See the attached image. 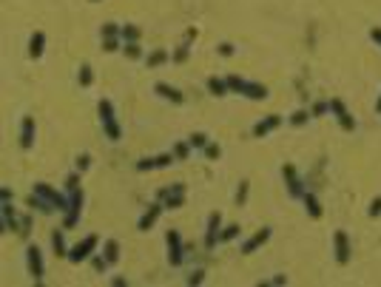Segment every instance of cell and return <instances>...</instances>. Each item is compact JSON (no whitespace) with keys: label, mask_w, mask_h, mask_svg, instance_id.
I'll return each mask as SVG.
<instances>
[{"label":"cell","mask_w":381,"mask_h":287,"mask_svg":"<svg viewBox=\"0 0 381 287\" xmlns=\"http://www.w3.org/2000/svg\"><path fill=\"white\" fill-rule=\"evenodd\" d=\"M97 114H100V123H103V131L105 137L111 139V142H120L123 139V128H120V123H117L114 117V105H111V100H100L97 103Z\"/></svg>","instance_id":"6da1fadb"},{"label":"cell","mask_w":381,"mask_h":287,"mask_svg":"<svg viewBox=\"0 0 381 287\" xmlns=\"http://www.w3.org/2000/svg\"><path fill=\"white\" fill-rule=\"evenodd\" d=\"M83 205H85L83 188H71L69 191V210L63 213V228L66 230L77 228V222H80V216H83Z\"/></svg>","instance_id":"7a4b0ae2"},{"label":"cell","mask_w":381,"mask_h":287,"mask_svg":"<svg viewBox=\"0 0 381 287\" xmlns=\"http://www.w3.org/2000/svg\"><path fill=\"white\" fill-rule=\"evenodd\" d=\"M26 270L32 276L35 285H43V273H46V264H43V253H40V245L29 242L26 245Z\"/></svg>","instance_id":"3957f363"},{"label":"cell","mask_w":381,"mask_h":287,"mask_svg":"<svg viewBox=\"0 0 381 287\" xmlns=\"http://www.w3.org/2000/svg\"><path fill=\"white\" fill-rule=\"evenodd\" d=\"M225 80H228V88H233V91L245 94V97H251V100H265V97H267V88L262 85V82L242 80L239 74H231V77H225Z\"/></svg>","instance_id":"277c9868"},{"label":"cell","mask_w":381,"mask_h":287,"mask_svg":"<svg viewBox=\"0 0 381 287\" xmlns=\"http://www.w3.org/2000/svg\"><path fill=\"white\" fill-rule=\"evenodd\" d=\"M97 242H100V239H97V233H88L85 239H80L74 247H71L66 259H69L71 264H80V262H85V259H91L94 250H97Z\"/></svg>","instance_id":"5b68a950"},{"label":"cell","mask_w":381,"mask_h":287,"mask_svg":"<svg viewBox=\"0 0 381 287\" xmlns=\"http://www.w3.org/2000/svg\"><path fill=\"white\" fill-rule=\"evenodd\" d=\"M165 245H168V264L171 267H179L185 262V245H182V236H179V230L171 228L165 233Z\"/></svg>","instance_id":"8992f818"},{"label":"cell","mask_w":381,"mask_h":287,"mask_svg":"<svg viewBox=\"0 0 381 287\" xmlns=\"http://www.w3.org/2000/svg\"><path fill=\"white\" fill-rule=\"evenodd\" d=\"M35 194H37V196H43L46 202H51V205L57 207V210H63V213L69 210V196H66V194H60V191H54L51 185L37 182V185H35Z\"/></svg>","instance_id":"52a82bcc"},{"label":"cell","mask_w":381,"mask_h":287,"mask_svg":"<svg viewBox=\"0 0 381 287\" xmlns=\"http://www.w3.org/2000/svg\"><path fill=\"white\" fill-rule=\"evenodd\" d=\"M282 176H285V182H288L290 199H301V196H304V185H301V179L296 176V168H293L290 162H285V165H282Z\"/></svg>","instance_id":"ba28073f"},{"label":"cell","mask_w":381,"mask_h":287,"mask_svg":"<svg viewBox=\"0 0 381 287\" xmlns=\"http://www.w3.org/2000/svg\"><path fill=\"white\" fill-rule=\"evenodd\" d=\"M173 162V154H157V157H142L137 162V171L145 173V171H160V168H168Z\"/></svg>","instance_id":"9c48e42d"},{"label":"cell","mask_w":381,"mask_h":287,"mask_svg":"<svg viewBox=\"0 0 381 287\" xmlns=\"http://www.w3.org/2000/svg\"><path fill=\"white\" fill-rule=\"evenodd\" d=\"M330 111L336 114L339 125L344 128V131H356V120H353V114L347 111V105L341 103V100H330Z\"/></svg>","instance_id":"30bf717a"},{"label":"cell","mask_w":381,"mask_h":287,"mask_svg":"<svg viewBox=\"0 0 381 287\" xmlns=\"http://www.w3.org/2000/svg\"><path fill=\"white\" fill-rule=\"evenodd\" d=\"M333 250H336V262H339V264H347V262H350V239H347L344 230H336Z\"/></svg>","instance_id":"8fae6325"},{"label":"cell","mask_w":381,"mask_h":287,"mask_svg":"<svg viewBox=\"0 0 381 287\" xmlns=\"http://www.w3.org/2000/svg\"><path fill=\"white\" fill-rule=\"evenodd\" d=\"M219 225H222V216L213 210L208 216V230H205V247H208V250H213V247L219 245V230H222Z\"/></svg>","instance_id":"7c38bea8"},{"label":"cell","mask_w":381,"mask_h":287,"mask_svg":"<svg viewBox=\"0 0 381 287\" xmlns=\"http://www.w3.org/2000/svg\"><path fill=\"white\" fill-rule=\"evenodd\" d=\"M162 205L168 207V210H176V207H182V205H185V185H182V182L168 185V196L162 199Z\"/></svg>","instance_id":"4fadbf2b"},{"label":"cell","mask_w":381,"mask_h":287,"mask_svg":"<svg viewBox=\"0 0 381 287\" xmlns=\"http://www.w3.org/2000/svg\"><path fill=\"white\" fill-rule=\"evenodd\" d=\"M162 210H165V205H162V202H154V205H151L148 210H145V213L139 216L137 230H142V233H145V230H151L154 225H157V219H160V213H162Z\"/></svg>","instance_id":"5bb4252c"},{"label":"cell","mask_w":381,"mask_h":287,"mask_svg":"<svg viewBox=\"0 0 381 287\" xmlns=\"http://www.w3.org/2000/svg\"><path fill=\"white\" fill-rule=\"evenodd\" d=\"M35 145V117H23L20 120V148L32 151Z\"/></svg>","instance_id":"9a60e30c"},{"label":"cell","mask_w":381,"mask_h":287,"mask_svg":"<svg viewBox=\"0 0 381 287\" xmlns=\"http://www.w3.org/2000/svg\"><path fill=\"white\" fill-rule=\"evenodd\" d=\"M154 94H160L162 100H168V103L173 105H182L185 103V97L179 88H173V85H168V82H154Z\"/></svg>","instance_id":"2e32d148"},{"label":"cell","mask_w":381,"mask_h":287,"mask_svg":"<svg viewBox=\"0 0 381 287\" xmlns=\"http://www.w3.org/2000/svg\"><path fill=\"white\" fill-rule=\"evenodd\" d=\"M279 125H282V117H279V114H270V117L259 120V123L254 125V137H256V139H262V137H267L270 131H276Z\"/></svg>","instance_id":"e0dca14e"},{"label":"cell","mask_w":381,"mask_h":287,"mask_svg":"<svg viewBox=\"0 0 381 287\" xmlns=\"http://www.w3.org/2000/svg\"><path fill=\"white\" fill-rule=\"evenodd\" d=\"M270 233H273V230H270V228H262V230H256L254 236H251V239H248V242H245V245H242V253H245V256H248V253L259 250V247H262V245H265V242L270 239Z\"/></svg>","instance_id":"ac0fdd59"},{"label":"cell","mask_w":381,"mask_h":287,"mask_svg":"<svg viewBox=\"0 0 381 287\" xmlns=\"http://www.w3.org/2000/svg\"><path fill=\"white\" fill-rule=\"evenodd\" d=\"M43 51H46V35L43 32H32V37H29V57L40 60Z\"/></svg>","instance_id":"d6986e66"},{"label":"cell","mask_w":381,"mask_h":287,"mask_svg":"<svg viewBox=\"0 0 381 287\" xmlns=\"http://www.w3.org/2000/svg\"><path fill=\"white\" fill-rule=\"evenodd\" d=\"M26 207H32V210H40L43 216H48V213H54V210H57V207L51 205V202H46L43 196H37L35 191H32L29 196H26Z\"/></svg>","instance_id":"ffe728a7"},{"label":"cell","mask_w":381,"mask_h":287,"mask_svg":"<svg viewBox=\"0 0 381 287\" xmlns=\"http://www.w3.org/2000/svg\"><path fill=\"white\" fill-rule=\"evenodd\" d=\"M63 230L66 228H57V230H51V250H54V256H69V245H66V236H63Z\"/></svg>","instance_id":"44dd1931"},{"label":"cell","mask_w":381,"mask_h":287,"mask_svg":"<svg viewBox=\"0 0 381 287\" xmlns=\"http://www.w3.org/2000/svg\"><path fill=\"white\" fill-rule=\"evenodd\" d=\"M301 202L307 205V216H310V219H322V205H319V199H316L313 194H307V191H304Z\"/></svg>","instance_id":"7402d4cb"},{"label":"cell","mask_w":381,"mask_h":287,"mask_svg":"<svg viewBox=\"0 0 381 287\" xmlns=\"http://www.w3.org/2000/svg\"><path fill=\"white\" fill-rule=\"evenodd\" d=\"M208 91L213 94V97H225L231 88H228V80H222V77H208Z\"/></svg>","instance_id":"603a6c76"},{"label":"cell","mask_w":381,"mask_h":287,"mask_svg":"<svg viewBox=\"0 0 381 287\" xmlns=\"http://www.w3.org/2000/svg\"><path fill=\"white\" fill-rule=\"evenodd\" d=\"M103 256L108 259V264H117V259H120V242L117 239H108L103 245Z\"/></svg>","instance_id":"cb8c5ba5"},{"label":"cell","mask_w":381,"mask_h":287,"mask_svg":"<svg viewBox=\"0 0 381 287\" xmlns=\"http://www.w3.org/2000/svg\"><path fill=\"white\" fill-rule=\"evenodd\" d=\"M162 63H168V51H162V48L151 51L148 57H145V66H148V69H154V66H162Z\"/></svg>","instance_id":"d4e9b609"},{"label":"cell","mask_w":381,"mask_h":287,"mask_svg":"<svg viewBox=\"0 0 381 287\" xmlns=\"http://www.w3.org/2000/svg\"><path fill=\"white\" fill-rule=\"evenodd\" d=\"M120 37L126 40V43H139V37H142V32H139L137 26H123V32H120Z\"/></svg>","instance_id":"484cf974"},{"label":"cell","mask_w":381,"mask_h":287,"mask_svg":"<svg viewBox=\"0 0 381 287\" xmlns=\"http://www.w3.org/2000/svg\"><path fill=\"white\" fill-rule=\"evenodd\" d=\"M77 82H80L83 88H88L94 82V71H91V66L85 63V66H80V74H77Z\"/></svg>","instance_id":"4316f807"},{"label":"cell","mask_w":381,"mask_h":287,"mask_svg":"<svg viewBox=\"0 0 381 287\" xmlns=\"http://www.w3.org/2000/svg\"><path fill=\"white\" fill-rule=\"evenodd\" d=\"M239 225H236V222H231V225H228V228L225 230H219V242L222 245H225V242H231V239H236V236H239Z\"/></svg>","instance_id":"83f0119b"},{"label":"cell","mask_w":381,"mask_h":287,"mask_svg":"<svg viewBox=\"0 0 381 287\" xmlns=\"http://www.w3.org/2000/svg\"><path fill=\"white\" fill-rule=\"evenodd\" d=\"M307 120H310V111H307V108H299V111H293V114H290V125L301 128Z\"/></svg>","instance_id":"f1b7e54d"},{"label":"cell","mask_w":381,"mask_h":287,"mask_svg":"<svg viewBox=\"0 0 381 287\" xmlns=\"http://www.w3.org/2000/svg\"><path fill=\"white\" fill-rule=\"evenodd\" d=\"M248 194H251V185H248V179L245 182H239V191H236V207H245V202H248Z\"/></svg>","instance_id":"f546056e"},{"label":"cell","mask_w":381,"mask_h":287,"mask_svg":"<svg viewBox=\"0 0 381 287\" xmlns=\"http://www.w3.org/2000/svg\"><path fill=\"white\" fill-rule=\"evenodd\" d=\"M120 32H123V26H117V23H103V26H100L103 40H108V37H120Z\"/></svg>","instance_id":"4dcf8cb0"},{"label":"cell","mask_w":381,"mask_h":287,"mask_svg":"<svg viewBox=\"0 0 381 287\" xmlns=\"http://www.w3.org/2000/svg\"><path fill=\"white\" fill-rule=\"evenodd\" d=\"M188 142H191V148H205V145H208V134H202V131H194V134L188 137Z\"/></svg>","instance_id":"1f68e13d"},{"label":"cell","mask_w":381,"mask_h":287,"mask_svg":"<svg viewBox=\"0 0 381 287\" xmlns=\"http://www.w3.org/2000/svg\"><path fill=\"white\" fill-rule=\"evenodd\" d=\"M123 54H126L128 60H139L142 57V48H139V43H126V46H123Z\"/></svg>","instance_id":"d6a6232c"},{"label":"cell","mask_w":381,"mask_h":287,"mask_svg":"<svg viewBox=\"0 0 381 287\" xmlns=\"http://www.w3.org/2000/svg\"><path fill=\"white\" fill-rule=\"evenodd\" d=\"M188 57H191V48H188V43H182V46H179V48H176V51L171 54L173 63H188Z\"/></svg>","instance_id":"836d02e7"},{"label":"cell","mask_w":381,"mask_h":287,"mask_svg":"<svg viewBox=\"0 0 381 287\" xmlns=\"http://www.w3.org/2000/svg\"><path fill=\"white\" fill-rule=\"evenodd\" d=\"M173 157L176 160H188L191 157V142H176L173 145Z\"/></svg>","instance_id":"e575fe53"},{"label":"cell","mask_w":381,"mask_h":287,"mask_svg":"<svg viewBox=\"0 0 381 287\" xmlns=\"http://www.w3.org/2000/svg\"><path fill=\"white\" fill-rule=\"evenodd\" d=\"M202 151H205V157H208L211 162H213V160H219V157H222V148L216 145V142H208V145H205Z\"/></svg>","instance_id":"d590c367"},{"label":"cell","mask_w":381,"mask_h":287,"mask_svg":"<svg viewBox=\"0 0 381 287\" xmlns=\"http://www.w3.org/2000/svg\"><path fill=\"white\" fill-rule=\"evenodd\" d=\"M74 165H77V171H88V168H91V157H88V154H77V160H74Z\"/></svg>","instance_id":"8d00e7d4"},{"label":"cell","mask_w":381,"mask_h":287,"mask_svg":"<svg viewBox=\"0 0 381 287\" xmlns=\"http://www.w3.org/2000/svg\"><path fill=\"white\" fill-rule=\"evenodd\" d=\"M91 264H94L97 273H105V270H108V259H105L103 253H100V256H91Z\"/></svg>","instance_id":"74e56055"},{"label":"cell","mask_w":381,"mask_h":287,"mask_svg":"<svg viewBox=\"0 0 381 287\" xmlns=\"http://www.w3.org/2000/svg\"><path fill=\"white\" fill-rule=\"evenodd\" d=\"M367 216H370V219H379V216H381V196H376V199L370 202V207H367Z\"/></svg>","instance_id":"f35d334b"},{"label":"cell","mask_w":381,"mask_h":287,"mask_svg":"<svg viewBox=\"0 0 381 287\" xmlns=\"http://www.w3.org/2000/svg\"><path fill=\"white\" fill-rule=\"evenodd\" d=\"M330 111V103H313L310 105V117H324Z\"/></svg>","instance_id":"ab89813d"},{"label":"cell","mask_w":381,"mask_h":287,"mask_svg":"<svg viewBox=\"0 0 381 287\" xmlns=\"http://www.w3.org/2000/svg\"><path fill=\"white\" fill-rule=\"evenodd\" d=\"M29 233H32V216H20V236L29 239Z\"/></svg>","instance_id":"60d3db41"},{"label":"cell","mask_w":381,"mask_h":287,"mask_svg":"<svg viewBox=\"0 0 381 287\" xmlns=\"http://www.w3.org/2000/svg\"><path fill=\"white\" fill-rule=\"evenodd\" d=\"M117 48H120V40H117V37L103 40V51H105V54H111V51H117Z\"/></svg>","instance_id":"b9f144b4"},{"label":"cell","mask_w":381,"mask_h":287,"mask_svg":"<svg viewBox=\"0 0 381 287\" xmlns=\"http://www.w3.org/2000/svg\"><path fill=\"white\" fill-rule=\"evenodd\" d=\"M202 282H205V270H202V267L188 276V285H202Z\"/></svg>","instance_id":"7bdbcfd3"},{"label":"cell","mask_w":381,"mask_h":287,"mask_svg":"<svg viewBox=\"0 0 381 287\" xmlns=\"http://www.w3.org/2000/svg\"><path fill=\"white\" fill-rule=\"evenodd\" d=\"M219 54H222V57H231V54H233V43H219Z\"/></svg>","instance_id":"ee69618b"},{"label":"cell","mask_w":381,"mask_h":287,"mask_svg":"<svg viewBox=\"0 0 381 287\" xmlns=\"http://www.w3.org/2000/svg\"><path fill=\"white\" fill-rule=\"evenodd\" d=\"M0 199H3V202H12L14 191H12V188H0Z\"/></svg>","instance_id":"f6af8a7d"},{"label":"cell","mask_w":381,"mask_h":287,"mask_svg":"<svg viewBox=\"0 0 381 287\" xmlns=\"http://www.w3.org/2000/svg\"><path fill=\"white\" fill-rule=\"evenodd\" d=\"M370 40H373V43H379V46H381V29H379V26H376V29H370Z\"/></svg>","instance_id":"bcb514c9"},{"label":"cell","mask_w":381,"mask_h":287,"mask_svg":"<svg viewBox=\"0 0 381 287\" xmlns=\"http://www.w3.org/2000/svg\"><path fill=\"white\" fill-rule=\"evenodd\" d=\"M270 285H288V276H273V279H270Z\"/></svg>","instance_id":"7dc6e473"},{"label":"cell","mask_w":381,"mask_h":287,"mask_svg":"<svg viewBox=\"0 0 381 287\" xmlns=\"http://www.w3.org/2000/svg\"><path fill=\"white\" fill-rule=\"evenodd\" d=\"M111 285H114V287H126L128 282L123 279V276H114V279H111Z\"/></svg>","instance_id":"c3c4849f"},{"label":"cell","mask_w":381,"mask_h":287,"mask_svg":"<svg viewBox=\"0 0 381 287\" xmlns=\"http://www.w3.org/2000/svg\"><path fill=\"white\" fill-rule=\"evenodd\" d=\"M376 111H379V114H381V97H379V103H376Z\"/></svg>","instance_id":"681fc988"},{"label":"cell","mask_w":381,"mask_h":287,"mask_svg":"<svg viewBox=\"0 0 381 287\" xmlns=\"http://www.w3.org/2000/svg\"><path fill=\"white\" fill-rule=\"evenodd\" d=\"M94 3H97V0H94Z\"/></svg>","instance_id":"f907efd6"}]
</instances>
